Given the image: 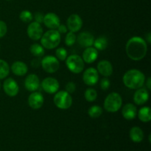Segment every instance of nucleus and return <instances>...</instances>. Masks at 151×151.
Segmentation results:
<instances>
[{"mask_svg": "<svg viewBox=\"0 0 151 151\" xmlns=\"http://www.w3.org/2000/svg\"><path fill=\"white\" fill-rule=\"evenodd\" d=\"M125 52L130 59L139 61L147 55V45L145 40L141 37L134 36L130 38L126 44Z\"/></svg>", "mask_w": 151, "mask_h": 151, "instance_id": "obj_1", "label": "nucleus"}, {"mask_svg": "<svg viewBox=\"0 0 151 151\" xmlns=\"http://www.w3.org/2000/svg\"><path fill=\"white\" fill-rule=\"evenodd\" d=\"M122 81L127 88L130 89H138L144 86L145 76L138 69H130L123 75Z\"/></svg>", "mask_w": 151, "mask_h": 151, "instance_id": "obj_2", "label": "nucleus"}, {"mask_svg": "<svg viewBox=\"0 0 151 151\" xmlns=\"http://www.w3.org/2000/svg\"><path fill=\"white\" fill-rule=\"evenodd\" d=\"M61 36L57 29H50L43 33L41 38V44L44 48L52 50L60 44Z\"/></svg>", "mask_w": 151, "mask_h": 151, "instance_id": "obj_3", "label": "nucleus"}, {"mask_svg": "<svg viewBox=\"0 0 151 151\" xmlns=\"http://www.w3.org/2000/svg\"><path fill=\"white\" fill-rule=\"evenodd\" d=\"M122 105V99L120 94L116 92H112L105 99L104 109L106 111L115 113L121 109Z\"/></svg>", "mask_w": 151, "mask_h": 151, "instance_id": "obj_4", "label": "nucleus"}, {"mask_svg": "<svg viewBox=\"0 0 151 151\" xmlns=\"http://www.w3.org/2000/svg\"><path fill=\"white\" fill-rule=\"evenodd\" d=\"M66 65L69 70L74 74H79L84 69L85 63L78 55H71L66 59Z\"/></svg>", "mask_w": 151, "mask_h": 151, "instance_id": "obj_5", "label": "nucleus"}, {"mask_svg": "<svg viewBox=\"0 0 151 151\" xmlns=\"http://www.w3.org/2000/svg\"><path fill=\"white\" fill-rule=\"evenodd\" d=\"M53 100L56 107L63 110L69 109L72 105V96L66 91H60L56 93Z\"/></svg>", "mask_w": 151, "mask_h": 151, "instance_id": "obj_6", "label": "nucleus"}, {"mask_svg": "<svg viewBox=\"0 0 151 151\" xmlns=\"http://www.w3.org/2000/svg\"><path fill=\"white\" fill-rule=\"evenodd\" d=\"M41 66L47 73H55L58 70L60 63L57 58L52 55L45 56L41 60Z\"/></svg>", "mask_w": 151, "mask_h": 151, "instance_id": "obj_7", "label": "nucleus"}, {"mask_svg": "<svg viewBox=\"0 0 151 151\" xmlns=\"http://www.w3.org/2000/svg\"><path fill=\"white\" fill-rule=\"evenodd\" d=\"M27 32L29 38L33 41H38V40L41 39V36L44 33V30H43L41 24L36 22H31L29 24Z\"/></svg>", "mask_w": 151, "mask_h": 151, "instance_id": "obj_8", "label": "nucleus"}, {"mask_svg": "<svg viewBox=\"0 0 151 151\" xmlns=\"http://www.w3.org/2000/svg\"><path fill=\"white\" fill-rule=\"evenodd\" d=\"M41 86L45 92H47V94H55L58 91L60 84L55 78L49 77V78H46L45 79L43 80L42 83H41Z\"/></svg>", "mask_w": 151, "mask_h": 151, "instance_id": "obj_9", "label": "nucleus"}, {"mask_svg": "<svg viewBox=\"0 0 151 151\" xmlns=\"http://www.w3.org/2000/svg\"><path fill=\"white\" fill-rule=\"evenodd\" d=\"M99 75L98 72L94 68H88L84 72L83 75V81L84 83L89 86H93L96 85L98 82Z\"/></svg>", "mask_w": 151, "mask_h": 151, "instance_id": "obj_10", "label": "nucleus"}, {"mask_svg": "<svg viewBox=\"0 0 151 151\" xmlns=\"http://www.w3.org/2000/svg\"><path fill=\"white\" fill-rule=\"evenodd\" d=\"M3 89L7 95L10 97H15L19 91V87L17 82L13 78H9L4 81Z\"/></svg>", "mask_w": 151, "mask_h": 151, "instance_id": "obj_11", "label": "nucleus"}, {"mask_svg": "<svg viewBox=\"0 0 151 151\" xmlns=\"http://www.w3.org/2000/svg\"><path fill=\"white\" fill-rule=\"evenodd\" d=\"M83 26V20L78 14H72L66 21V27L70 32H76L81 29Z\"/></svg>", "mask_w": 151, "mask_h": 151, "instance_id": "obj_12", "label": "nucleus"}, {"mask_svg": "<svg viewBox=\"0 0 151 151\" xmlns=\"http://www.w3.org/2000/svg\"><path fill=\"white\" fill-rule=\"evenodd\" d=\"M44 96L41 93L38 91H33L28 97V104L29 107L35 110L41 109L44 104Z\"/></svg>", "mask_w": 151, "mask_h": 151, "instance_id": "obj_13", "label": "nucleus"}, {"mask_svg": "<svg viewBox=\"0 0 151 151\" xmlns=\"http://www.w3.org/2000/svg\"><path fill=\"white\" fill-rule=\"evenodd\" d=\"M43 23L47 28L50 29H57L60 24V18L54 13H48L44 17Z\"/></svg>", "mask_w": 151, "mask_h": 151, "instance_id": "obj_14", "label": "nucleus"}, {"mask_svg": "<svg viewBox=\"0 0 151 151\" xmlns=\"http://www.w3.org/2000/svg\"><path fill=\"white\" fill-rule=\"evenodd\" d=\"M40 86V81L35 74H30L25 78L24 86L27 90L29 91H35Z\"/></svg>", "mask_w": 151, "mask_h": 151, "instance_id": "obj_15", "label": "nucleus"}, {"mask_svg": "<svg viewBox=\"0 0 151 151\" xmlns=\"http://www.w3.org/2000/svg\"><path fill=\"white\" fill-rule=\"evenodd\" d=\"M149 97V92L146 88H139L134 93V101L138 106H142L148 101Z\"/></svg>", "mask_w": 151, "mask_h": 151, "instance_id": "obj_16", "label": "nucleus"}, {"mask_svg": "<svg viewBox=\"0 0 151 151\" xmlns=\"http://www.w3.org/2000/svg\"><path fill=\"white\" fill-rule=\"evenodd\" d=\"M97 72L105 78L110 77L113 73V66L111 63L107 60H103L97 64Z\"/></svg>", "mask_w": 151, "mask_h": 151, "instance_id": "obj_17", "label": "nucleus"}, {"mask_svg": "<svg viewBox=\"0 0 151 151\" xmlns=\"http://www.w3.org/2000/svg\"><path fill=\"white\" fill-rule=\"evenodd\" d=\"M78 42L82 47H91L94 44V35L89 32H83L81 34H79L78 36Z\"/></svg>", "mask_w": 151, "mask_h": 151, "instance_id": "obj_18", "label": "nucleus"}, {"mask_svg": "<svg viewBox=\"0 0 151 151\" xmlns=\"http://www.w3.org/2000/svg\"><path fill=\"white\" fill-rule=\"evenodd\" d=\"M97 57H98V50H96L94 47H89L86 48V50L83 51L82 58L84 63L90 64V63H94L97 60Z\"/></svg>", "mask_w": 151, "mask_h": 151, "instance_id": "obj_19", "label": "nucleus"}, {"mask_svg": "<svg viewBox=\"0 0 151 151\" xmlns=\"http://www.w3.org/2000/svg\"><path fill=\"white\" fill-rule=\"evenodd\" d=\"M122 116L127 120L135 119L137 115V109L132 103H127L122 109Z\"/></svg>", "mask_w": 151, "mask_h": 151, "instance_id": "obj_20", "label": "nucleus"}, {"mask_svg": "<svg viewBox=\"0 0 151 151\" xmlns=\"http://www.w3.org/2000/svg\"><path fill=\"white\" fill-rule=\"evenodd\" d=\"M11 70L13 73L17 76H24L27 73L28 67L24 62L16 61L12 64Z\"/></svg>", "mask_w": 151, "mask_h": 151, "instance_id": "obj_21", "label": "nucleus"}, {"mask_svg": "<svg viewBox=\"0 0 151 151\" xmlns=\"http://www.w3.org/2000/svg\"><path fill=\"white\" fill-rule=\"evenodd\" d=\"M130 138L134 142H141L144 139V132L139 127H133L130 131Z\"/></svg>", "mask_w": 151, "mask_h": 151, "instance_id": "obj_22", "label": "nucleus"}, {"mask_svg": "<svg viewBox=\"0 0 151 151\" xmlns=\"http://www.w3.org/2000/svg\"><path fill=\"white\" fill-rule=\"evenodd\" d=\"M138 118L142 122H149L151 119V110L150 107H142L138 112Z\"/></svg>", "mask_w": 151, "mask_h": 151, "instance_id": "obj_23", "label": "nucleus"}, {"mask_svg": "<svg viewBox=\"0 0 151 151\" xmlns=\"http://www.w3.org/2000/svg\"><path fill=\"white\" fill-rule=\"evenodd\" d=\"M94 48L97 50H104L107 48L109 41L106 36H100L94 41Z\"/></svg>", "mask_w": 151, "mask_h": 151, "instance_id": "obj_24", "label": "nucleus"}, {"mask_svg": "<svg viewBox=\"0 0 151 151\" xmlns=\"http://www.w3.org/2000/svg\"><path fill=\"white\" fill-rule=\"evenodd\" d=\"M30 52L32 55L37 58L43 57L44 55V48L39 44H33L31 45L30 48Z\"/></svg>", "mask_w": 151, "mask_h": 151, "instance_id": "obj_25", "label": "nucleus"}, {"mask_svg": "<svg viewBox=\"0 0 151 151\" xmlns=\"http://www.w3.org/2000/svg\"><path fill=\"white\" fill-rule=\"evenodd\" d=\"M10 72L9 65L5 60L0 59V80L7 78Z\"/></svg>", "mask_w": 151, "mask_h": 151, "instance_id": "obj_26", "label": "nucleus"}, {"mask_svg": "<svg viewBox=\"0 0 151 151\" xmlns=\"http://www.w3.org/2000/svg\"><path fill=\"white\" fill-rule=\"evenodd\" d=\"M88 114L90 117L98 118L103 114V109L99 106H93L89 108L88 111Z\"/></svg>", "mask_w": 151, "mask_h": 151, "instance_id": "obj_27", "label": "nucleus"}, {"mask_svg": "<svg viewBox=\"0 0 151 151\" xmlns=\"http://www.w3.org/2000/svg\"><path fill=\"white\" fill-rule=\"evenodd\" d=\"M84 97H85V99L87 101L91 103V102L95 101L96 99H97V92L94 88H88L85 91Z\"/></svg>", "mask_w": 151, "mask_h": 151, "instance_id": "obj_28", "label": "nucleus"}, {"mask_svg": "<svg viewBox=\"0 0 151 151\" xmlns=\"http://www.w3.org/2000/svg\"><path fill=\"white\" fill-rule=\"evenodd\" d=\"M19 19L24 23H29L32 22L33 19L32 13L27 10H24L22 11L19 14Z\"/></svg>", "mask_w": 151, "mask_h": 151, "instance_id": "obj_29", "label": "nucleus"}, {"mask_svg": "<svg viewBox=\"0 0 151 151\" xmlns=\"http://www.w3.org/2000/svg\"><path fill=\"white\" fill-rule=\"evenodd\" d=\"M76 35H75V32H69L66 34V38H65V44L68 46V47H72L76 41Z\"/></svg>", "mask_w": 151, "mask_h": 151, "instance_id": "obj_30", "label": "nucleus"}, {"mask_svg": "<svg viewBox=\"0 0 151 151\" xmlns=\"http://www.w3.org/2000/svg\"><path fill=\"white\" fill-rule=\"evenodd\" d=\"M55 55L58 60H62V61L66 60V58L68 57L67 51H66V49L63 48V47H59V48H58L55 51Z\"/></svg>", "mask_w": 151, "mask_h": 151, "instance_id": "obj_31", "label": "nucleus"}, {"mask_svg": "<svg viewBox=\"0 0 151 151\" xmlns=\"http://www.w3.org/2000/svg\"><path fill=\"white\" fill-rule=\"evenodd\" d=\"M7 31V24L4 22L0 20V38H2L6 35Z\"/></svg>", "mask_w": 151, "mask_h": 151, "instance_id": "obj_32", "label": "nucleus"}, {"mask_svg": "<svg viewBox=\"0 0 151 151\" xmlns=\"http://www.w3.org/2000/svg\"><path fill=\"white\" fill-rule=\"evenodd\" d=\"M76 90V85L74 82H69L66 85V91H67L69 94H72Z\"/></svg>", "mask_w": 151, "mask_h": 151, "instance_id": "obj_33", "label": "nucleus"}, {"mask_svg": "<svg viewBox=\"0 0 151 151\" xmlns=\"http://www.w3.org/2000/svg\"><path fill=\"white\" fill-rule=\"evenodd\" d=\"M110 84V81L107 78H104L100 81V88L103 90H107L109 89Z\"/></svg>", "mask_w": 151, "mask_h": 151, "instance_id": "obj_34", "label": "nucleus"}, {"mask_svg": "<svg viewBox=\"0 0 151 151\" xmlns=\"http://www.w3.org/2000/svg\"><path fill=\"white\" fill-rule=\"evenodd\" d=\"M44 15L42 13H40V12H37L35 16H34V19H35V22L39 24L42 23L43 21H44Z\"/></svg>", "mask_w": 151, "mask_h": 151, "instance_id": "obj_35", "label": "nucleus"}, {"mask_svg": "<svg viewBox=\"0 0 151 151\" xmlns=\"http://www.w3.org/2000/svg\"><path fill=\"white\" fill-rule=\"evenodd\" d=\"M57 29H58V32L60 34L66 33V32H67V30H68L67 27L64 24H60Z\"/></svg>", "mask_w": 151, "mask_h": 151, "instance_id": "obj_36", "label": "nucleus"}, {"mask_svg": "<svg viewBox=\"0 0 151 151\" xmlns=\"http://www.w3.org/2000/svg\"><path fill=\"white\" fill-rule=\"evenodd\" d=\"M146 86H147V88H148L149 90L151 89V78H148V79H147Z\"/></svg>", "mask_w": 151, "mask_h": 151, "instance_id": "obj_37", "label": "nucleus"}, {"mask_svg": "<svg viewBox=\"0 0 151 151\" xmlns=\"http://www.w3.org/2000/svg\"><path fill=\"white\" fill-rule=\"evenodd\" d=\"M146 38H147V41H148V43L149 44H150L151 43V37H150V32H149V33H147V36H146Z\"/></svg>", "mask_w": 151, "mask_h": 151, "instance_id": "obj_38", "label": "nucleus"}, {"mask_svg": "<svg viewBox=\"0 0 151 151\" xmlns=\"http://www.w3.org/2000/svg\"><path fill=\"white\" fill-rule=\"evenodd\" d=\"M0 88H1V83H0Z\"/></svg>", "mask_w": 151, "mask_h": 151, "instance_id": "obj_39", "label": "nucleus"}, {"mask_svg": "<svg viewBox=\"0 0 151 151\" xmlns=\"http://www.w3.org/2000/svg\"><path fill=\"white\" fill-rule=\"evenodd\" d=\"M7 1H10V0H7Z\"/></svg>", "mask_w": 151, "mask_h": 151, "instance_id": "obj_40", "label": "nucleus"}]
</instances>
